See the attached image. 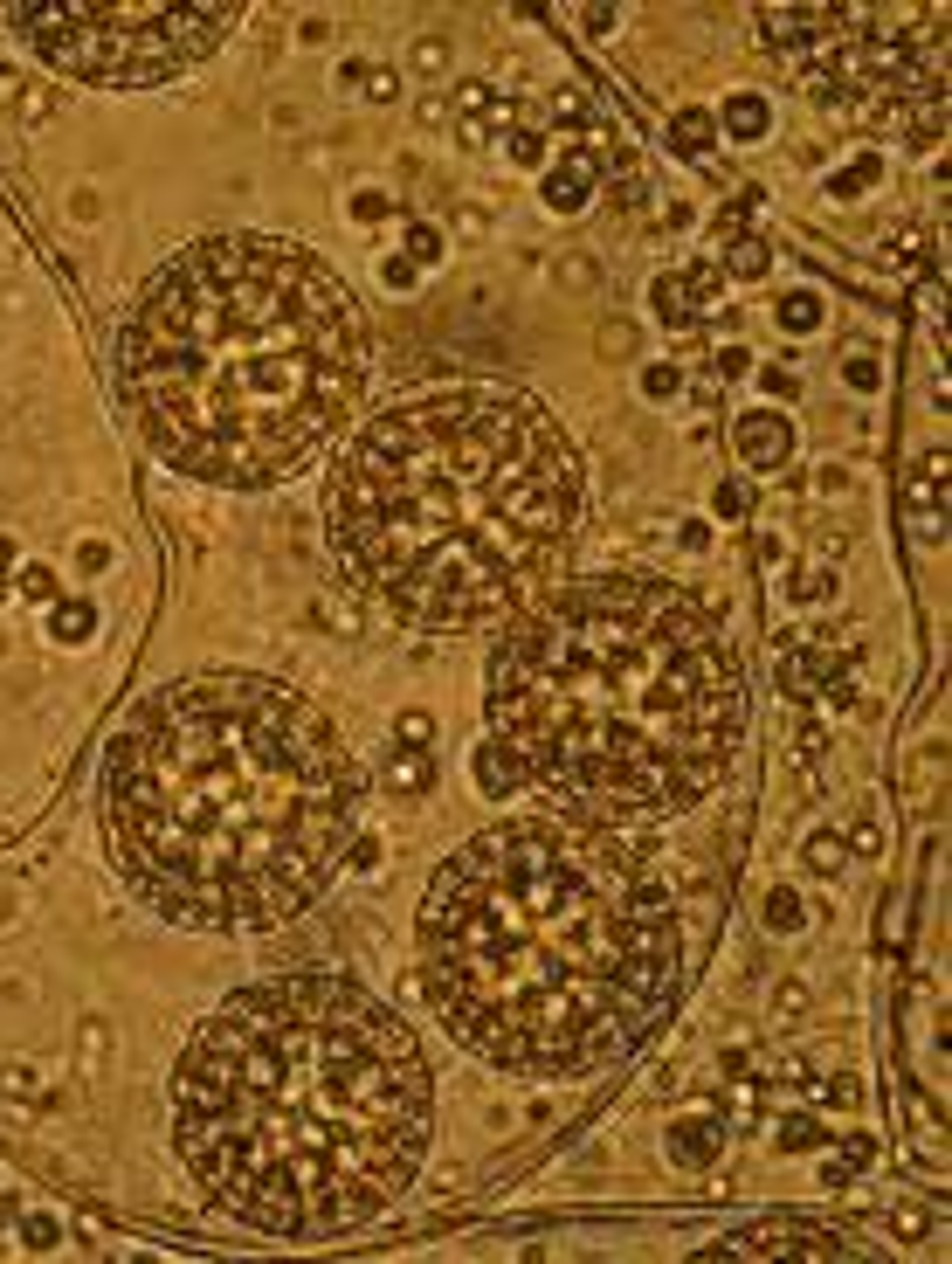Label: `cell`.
<instances>
[{"label":"cell","instance_id":"7a4b0ae2","mask_svg":"<svg viewBox=\"0 0 952 1264\" xmlns=\"http://www.w3.org/2000/svg\"><path fill=\"white\" fill-rule=\"evenodd\" d=\"M435 1071L414 1030L345 974H277L194 1030L173 1140L221 1209L269 1237H331L414 1181Z\"/></svg>","mask_w":952,"mask_h":1264},{"label":"cell","instance_id":"7c38bea8","mask_svg":"<svg viewBox=\"0 0 952 1264\" xmlns=\"http://www.w3.org/2000/svg\"><path fill=\"white\" fill-rule=\"evenodd\" d=\"M718 1148H724L718 1119H684V1127H670V1154L684 1167H711V1161H718Z\"/></svg>","mask_w":952,"mask_h":1264},{"label":"cell","instance_id":"8fae6325","mask_svg":"<svg viewBox=\"0 0 952 1264\" xmlns=\"http://www.w3.org/2000/svg\"><path fill=\"white\" fill-rule=\"evenodd\" d=\"M593 180H601V159H593V152H574V159H566V167L545 180V200H553L559 215H574L580 200L593 194Z\"/></svg>","mask_w":952,"mask_h":1264},{"label":"cell","instance_id":"6da1fadb","mask_svg":"<svg viewBox=\"0 0 952 1264\" xmlns=\"http://www.w3.org/2000/svg\"><path fill=\"white\" fill-rule=\"evenodd\" d=\"M676 905L608 822H497L428 884L421 967L442 1030L518 1078H580L676 995Z\"/></svg>","mask_w":952,"mask_h":1264},{"label":"cell","instance_id":"9c48e42d","mask_svg":"<svg viewBox=\"0 0 952 1264\" xmlns=\"http://www.w3.org/2000/svg\"><path fill=\"white\" fill-rule=\"evenodd\" d=\"M745 1250H780V1258H842V1237L821 1230V1223H801V1216H780V1223H759V1230L739 1237Z\"/></svg>","mask_w":952,"mask_h":1264},{"label":"cell","instance_id":"cb8c5ba5","mask_svg":"<svg viewBox=\"0 0 952 1264\" xmlns=\"http://www.w3.org/2000/svg\"><path fill=\"white\" fill-rule=\"evenodd\" d=\"M394 781H401V788L428 781V760H421V753H408V760H394Z\"/></svg>","mask_w":952,"mask_h":1264},{"label":"cell","instance_id":"5bb4252c","mask_svg":"<svg viewBox=\"0 0 952 1264\" xmlns=\"http://www.w3.org/2000/svg\"><path fill=\"white\" fill-rule=\"evenodd\" d=\"M780 325H787V333H815V325H821V298H807V291H794V298L780 304Z\"/></svg>","mask_w":952,"mask_h":1264},{"label":"cell","instance_id":"603a6c76","mask_svg":"<svg viewBox=\"0 0 952 1264\" xmlns=\"http://www.w3.org/2000/svg\"><path fill=\"white\" fill-rule=\"evenodd\" d=\"M21 587H28L35 601H49V595H56V574H49V566H28V574H21Z\"/></svg>","mask_w":952,"mask_h":1264},{"label":"cell","instance_id":"3957f363","mask_svg":"<svg viewBox=\"0 0 952 1264\" xmlns=\"http://www.w3.org/2000/svg\"><path fill=\"white\" fill-rule=\"evenodd\" d=\"M366 774L311 699L256 670L152 691L104 760L117 871L180 926L263 933L311 913Z\"/></svg>","mask_w":952,"mask_h":1264},{"label":"cell","instance_id":"7402d4cb","mask_svg":"<svg viewBox=\"0 0 952 1264\" xmlns=\"http://www.w3.org/2000/svg\"><path fill=\"white\" fill-rule=\"evenodd\" d=\"M863 1161H870V1140H849V1148H842V1161L828 1167V1181H849V1175H856V1167H863Z\"/></svg>","mask_w":952,"mask_h":1264},{"label":"cell","instance_id":"30bf717a","mask_svg":"<svg viewBox=\"0 0 952 1264\" xmlns=\"http://www.w3.org/2000/svg\"><path fill=\"white\" fill-rule=\"evenodd\" d=\"M739 450H745V464H753V470H773L780 456L794 450L787 415H745V422H739Z\"/></svg>","mask_w":952,"mask_h":1264},{"label":"cell","instance_id":"2e32d148","mask_svg":"<svg viewBox=\"0 0 952 1264\" xmlns=\"http://www.w3.org/2000/svg\"><path fill=\"white\" fill-rule=\"evenodd\" d=\"M90 601H63V608H56V636H63V643H83V636H90Z\"/></svg>","mask_w":952,"mask_h":1264},{"label":"cell","instance_id":"4fadbf2b","mask_svg":"<svg viewBox=\"0 0 952 1264\" xmlns=\"http://www.w3.org/2000/svg\"><path fill=\"white\" fill-rule=\"evenodd\" d=\"M766 125H773V111H766V98H753V90L724 104V132L732 138H766Z\"/></svg>","mask_w":952,"mask_h":1264},{"label":"cell","instance_id":"ac0fdd59","mask_svg":"<svg viewBox=\"0 0 952 1264\" xmlns=\"http://www.w3.org/2000/svg\"><path fill=\"white\" fill-rule=\"evenodd\" d=\"M821 1140H828V1133H821V1119H787V1127H780V1148H821Z\"/></svg>","mask_w":952,"mask_h":1264},{"label":"cell","instance_id":"d6986e66","mask_svg":"<svg viewBox=\"0 0 952 1264\" xmlns=\"http://www.w3.org/2000/svg\"><path fill=\"white\" fill-rule=\"evenodd\" d=\"M766 926L794 933V926H801V899H794V892H773V899H766Z\"/></svg>","mask_w":952,"mask_h":1264},{"label":"cell","instance_id":"277c9868","mask_svg":"<svg viewBox=\"0 0 952 1264\" xmlns=\"http://www.w3.org/2000/svg\"><path fill=\"white\" fill-rule=\"evenodd\" d=\"M745 726L739 657L697 595L593 574L539 595L491 657V747L574 822L705 801Z\"/></svg>","mask_w":952,"mask_h":1264},{"label":"cell","instance_id":"484cf974","mask_svg":"<svg viewBox=\"0 0 952 1264\" xmlns=\"http://www.w3.org/2000/svg\"><path fill=\"white\" fill-rule=\"evenodd\" d=\"M849 387H877V366L870 360H849Z\"/></svg>","mask_w":952,"mask_h":1264},{"label":"cell","instance_id":"5b68a950","mask_svg":"<svg viewBox=\"0 0 952 1264\" xmlns=\"http://www.w3.org/2000/svg\"><path fill=\"white\" fill-rule=\"evenodd\" d=\"M117 387L159 464L269 491L331 450L366 387V318L311 250L208 235L138 291Z\"/></svg>","mask_w":952,"mask_h":1264},{"label":"cell","instance_id":"ba28073f","mask_svg":"<svg viewBox=\"0 0 952 1264\" xmlns=\"http://www.w3.org/2000/svg\"><path fill=\"white\" fill-rule=\"evenodd\" d=\"M656 312L670 318V325H690V318H705L711 304H718V263H690L676 270V277H656Z\"/></svg>","mask_w":952,"mask_h":1264},{"label":"cell","instance_id":"52a82bcc","mask_svg":"<svg viewBox=\"0 0 952 1264\" xmlns=\"http://www.w3.org/2000/svg\"><path fill=\"white\" fill-rule=\"evenodd\" d=\"M7 21L42 63L77 84L146 90L208 63L235 28V7H7Z\"/></svg>","mask_w":952,"mask_h":1264},{"label":"cell","instance_id":"e0dca14e","mask_svg":"<svg viewBox=\"0 0 952 1264\" xmlns=\"http://www.w3.org/2000/svg\"><path fill=\"white\" fill-rule=\"evenodd\" d=\"M877 173H884V167H877V159H856V167H849V173H836V180H828V194H842V200H856V194H863V187H870V180H877Z\"/></svg>","mask_w":952,"mask_h":1264},{"label":"cell","instance_id":"ffe728a7","mask_svg":"<svg viewBox=\"0 0 952 1264\" xmlns=\"http://www.w3.org/2000/svg\"><path fill=\"white\" fill-rule=\"evenodd\" d=\"M705 138H711V117H705V111H684V117H676V146H684V152H697Z\"/></svg>","mask_w":952,"mask_h":1264},{"label":"cell","instance_id":"44dd1931","mask_svg":"<svg viewBox=\"0 0 952 1264\" xmlns=\"http://www.w3.org/2000/svg\"><path fill=\"white\" fill-rule=\"evenodd\" d=\"M732 270L739 277H766V242H732Z\"/></svg>","mask_w":952,"mask_h":1264},{"label":"cell","instance_id":"d4e9b609","mask_svg":"<svg viewBox=\"0 0 952 1264\" xmlns=\"http://www.w3.org/2000/svg\"><path fill=\"white\" fill-rule=\"evenodd\" d=\"M408 250H414V263H435V256H442V242H435V229H414Z\"/></svg>","mask_w":952,"mask_h":1264},{"label":"cell","instance_id":"8992f818","mask_svg":"<svg viewBox=\"0 0 952 1264\" xmlns=\"http://www.w3.org/2000/svg\"><path fill=\"white\" fill-rule=\"evenodd\" d=\"M325 526L366 601L421 629H491L559 581L580 526V464L539 401L449 387L352 435Z\"/></svg>","mask_w":952,"mask_h":1264},{"label":"cell","instance_id":"9a60e30c","mask_svg":"<svg viewBox=\"0 0 952 1264\" xmlns=\"http://www.w3.org/2000/svg\"><path fill=\"white\" fill-rule=\"evenodd\" d=\"M476 781L483 788H497V795H504V788H518V767L504 760V753L497 747H483V760H476Z\"/></svg>","mask_w":952,"mask_h":1264}]
</instances>
